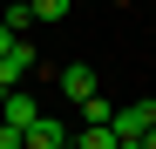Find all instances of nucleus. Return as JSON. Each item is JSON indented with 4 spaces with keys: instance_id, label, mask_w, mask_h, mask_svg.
<instances>
[{
    "instance_id": "obj_1",
    "label": "nucleus",
    "mask_w": 156,
    "mask_h": 149,
    "mask_svg": "<svg viewBox=\"0 0 156 149\" xmlns=\"http://www.w3.org/2000/svg\"><path fill=\"white\" fill-rule=\"evenodd\" d=\"M109 129H115V142H143V136L156 129V102H149V95H136V102H122Z\"/></svg>"
},
{
    "instance_id": "obj_2",
    "label": "nucleus",
    "mask_w": 156,
    "mask_h": 149,
    "mask_svg": "<svg viewBox=\"0 0 156 149\" xmlns=\"http://www.w3.org/2000/svg\"><path fill=\"white\" fill-rule=\"evenodd\" d=\"M41 68V54H34V41H14L7 54H0V95H14L20 81H27V74Z\"/></svg>"
},
{
    "instance_id": "obj_3",
    "label": "nucleus",
    "mask_w": 156,
    "mask_h": 149,
    "mask_svg": "<svg viewBox=\"0 0 156 149\" xmlns=\"http://www.w3.org/2000/svg\"><path fill=\"white\" fill-rule=\"evenodd\" d=\"M0 122H7V129H20V136H27L34 122H41V109H34V95H20V88H14V95H0Z\"/></svg>"
},
{
    "instance_id": "obj_4",
    "label": "nucleus",
    "mask_w": 156,
    "mask_h": 149,
    "mask_svg": "<svg viewBox=\"0 0 156 149\" xmlns=\"http://www.w3.org/2000/svg\"><path fill=\"white\" fill-rule=\"evenodd\" d=\"M61 95H68V102H88V95H95V68L88 61H68L61 68Z\"/></svg>"
},
{
    "instance_id": "obj_5",
    "label": "nucleus",
    "mask_w": 156,
    "mask_h": 149,
    "mask_svg": "<svg viewBox=\"0 0 156 149\" xmlns=\"http://www.w3.org/2000/svg\"><path fill=\"white\" fill-rule=\"evenodd\" d=\"M61 142H68V129H61V122H55V115H41V122H34V129H27V136H20V149H61Z\"/></svg>"
},
{
    "instance_id": "obj_6",
    "label": "nucleus",
    "mask_w": 156,
    "mask_h": 149,
    "mask_svg": "<svg viewBox=\"0 0 156 149\" xmlns=\"http://www.w3.org/2000/svg\"><path fill=\"white\" fill-rule=\"evenodd\" d=\"M82 115H88V129H109V122H115V102H109V95H88Z\"/></svg>"
},
{
    "instance_id": "obj_7",
    "label": "nucleus",
    "mask_w": 156,
    "mask_h": 149,
    "mask_svg": "<svg viewBox=\"0 0 156 149\" xmlns=\"http://www.w3.org/2000/svg\"><path fill=\"white\" fill-rule=\"evenodd\" d=\"M0 20H7V34H27V27H34V7H27V0H14Z\"/></svg>"
},
{
    "instance_id": "obj_8",
    "label": "nucleus",
    "mask_w": 156,
    "mask_h": 149,
    "mask_svg": "<svg viewBox=\"0 0 156 149\" xmlns=\"http://www.w3.org/2000/svg\"><path fill=\"white\" fill-rule=\"evenodd\" d=\"M75 149H115V129H82Z\"/></svg>"
},
{
    "instance_id": "obj_9",
    "label": "nucleus",
    "mask_w": 156,
    "mask_h": 149,
    "mask_svg": "<svg viewBox=\"0 0 156 149\" xmlns=\"http://www.w3.org/2000/svg\"><path fill=\"white\" fill-rule=\"evenodd\" d=\"M34 20H68V0H27Z\"/></svg>"
},
{
    "instance_id": "obj_10",
    "label": "nucleus",
    "mask_w": 156,
    "mask_h": 149,
    "mask_svg": "<svg viewBox=\"0 0 156 149\" xmlns=\"http://www.w3.org/2000/svg\"><path fill=\"white\" fill-rule=\"evenodd\" d=\"M0 149H20V129H7V122H0Z\"/></svg>"
},
{
    "instance_id": "obj_11",
    "label": "nucleus",
    "mask_w": 156,
    "mask_h": 149,
    "mask_svg": "<svg viewBox=\"0 0 156 149\" xmlns=\"http://www.w3.org/2000/svg\"><path fill=\"white\" fill-rule=\"evenodd\" d=\"M14 41H20V34H7V20H0V54H7V47H14Z\"/></svg>"
},
{
    "instance_id": "obj_12",
    "label": "nucleus",
    "mask_w": 156,
    "mask_h": 149,
    "mask_svg": "<svg viewBox=\"0 0 156 149\" xmlns=\"http://www.w3.org/2000/svg\"><path fill=\"white\" fill-rule=\"evenodd\" d=\"M143 149H156V129H149V136H143Z\"/></svg>"
},
{
    "instance_id": "obj_13",
    "label": "nucleus",
    "mask_w": 156,
    "mask_h": 149,
    "mask_svg": "<svg viewBox=\"0 0 156 149\" xmlns=\"http://www.w3.org/2000/svg\"><path fill=\"white\" fill-rule=\"evenodd\" d=\"M115 149H143V142H115Z\"/></svg>"
}]
</instances>
